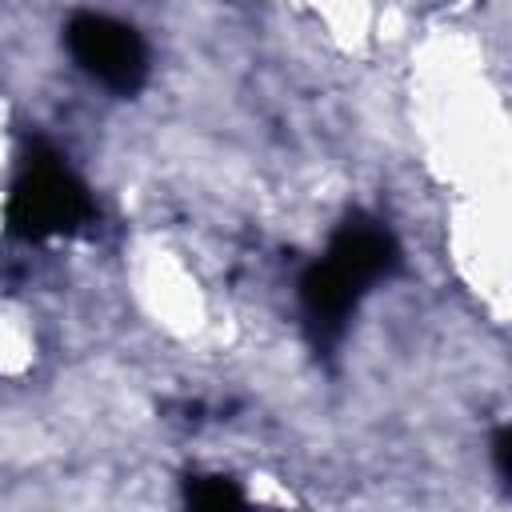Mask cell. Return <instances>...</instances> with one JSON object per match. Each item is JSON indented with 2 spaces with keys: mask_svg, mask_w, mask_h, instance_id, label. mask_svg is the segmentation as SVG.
<instances>
[{
  "mask_svg": "<svg viewBox=\"0 0 512 512\" xmlns=\"http://www.w3.org/2000/svg\"><path fill=\"white\" fill-rule=\"evenodd\" d=\"M492 460H496V476L504 484H512V432L508 428H496V436H492Z\"/></svg>",
  "mask_w": 512,
  "mask_h": 512,
  "instance_id": "6",
  "label": "cell"
},
{
  "mask_svg": "<svg viewBox=\"0 0 512 512\" xmlns=\"http://www.w3.org/2000/svg\"><path fill=\"white\" fill-rule=\"evenodd\" d=\"M92 212L84 184L64 168L56 152H32L24 164V176L12 188L8 200V224L24 240H48L60 232H72Z\"/></svg>",
  "mask_w": 512,
  "mask_h": 512,
  "instance_id": "1",
  "label": "cell"
},
{
  "mask_svg": "<svg viewBox=\"0 0 512 512\" xmlns=\"http://www.w3.org/2000/svg\"><path fill=\"white\" fill-rule=\"evenodd\" d=\"M184 500L192 508H232V504H244V492L228 476H188L184 480Z\"/></svg>",
  "mask_w": 512,
  "mask_h": 512,
  "instance_id": "5",
  "label": "cell"
},
{
  "mask_svg": "<svg viewBox=\"0 0 512 512\" xmlns=\"http://www.w3.org/2000/svg\"><path fill=\"white\" fill-rule=\"evenodd\" d=\"M360 296H364V288L348 272H340L332 260H320L300 276V304H304V316L316 328V336H328V340L340 336V328L352 316Z\"/></svg>",
  "mask_w": 512,
  "mask_h": 512,
  "instance_id": "4",
  "label": "cell"
},
{
  "mask_svg": "<svg viewBox=\"0 0 512 512\" xmlns=\"http://www.w3.org/2000/svg\"><path fill=\"white\" fill-rule=\"evenodd\" d=\"M64 40H68L72 60L92 80H100L104 88H112L120 96L140 92V84L148 76V48L136 36V28H128L112 16L80 12V16L68 20Z\"/></svg>",
  "mask_w": 512,
  "mask_h": 512,
  "instance_id": "2",
  "label": "cell"
},
{
  "mask_svg": "<svg viewBox=\"0 0 512 512\" xmlns=\"http://www.w3.org/2000/svg\"><path fill=\"white\" fill-rule=\"evenodd\" d=\"M328 260L340 272H348L360 288H368V284H376V280H384V276H392L400 268V244H396V236L380 220L352 216L332 236Z\"/></svg>",
  "mask_w": 512,
  "mask_h": 512,
  "instance_id": "3",
  "label": "cell"
}]
</instances>
